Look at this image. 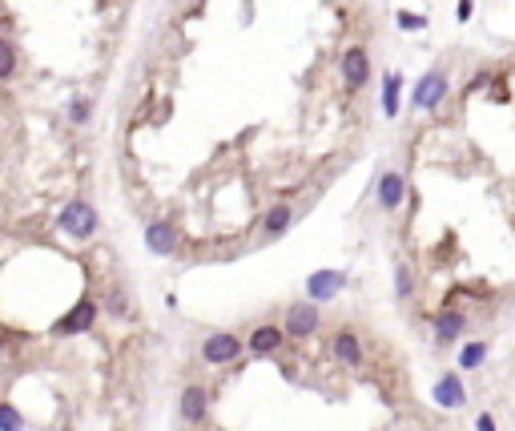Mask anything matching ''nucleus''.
Wrapping results in <instances>:
<instances>
[{
  "instance_id": "obj_2",
  "label": "nucleus",
  "mask_w": 515,
  "mask_h": 431,
  "mask_svg": "<svg viewBox=\"0 0 515 431\" xmlns=\"http://www.w3.org/2000/svg\"><path fill=\"white\" fill-rule=\"evenodd\" d=\"M431 399H435V408H463L467 403V387H463V375L459 371H447V375H439L435 379V391H431Z\"/></svg>"
},
{
  "instance_id": "obj_17",
  "label": "nucleus",
  "mask_w": 515,
  "mask_h": 431,
  "mask_svg": "<svg viewBox=\"0 0 515 431\" xmlns=\"http://www.w3.org/2000/svg\"><path fill=\"white\" fill-rule=\"evenodd\" d=\"M290 222H294V210H290V206H274V210L266 214V234H282Z\"/></svg>"
},
{
  "instance_id": "obj_23",
  "label": "nucleus",
  "mask_w": 515,
  "mask_h": 431,
  "mask_svg": "<svg viewBox=\"0 0 515 431\" xmlns=\"http://www.w3.org/2000/svg\"><path fill=\"white\" fill-rule=\"evenodd\" d=\"M89 117V105H85V97H77L72 101V121H85Z\"/></svg>"
},
{
  "instance_id": "obj_24",
  "label": "nucleus",
  "mask_w": 515,
  "mask_h": 431,
  "mask_svg": "<svg viewBox=\"0 0 515 431\" xmlns=\"http://www.w3.org/2000/svg\"><path fill=\"white\" fill-rule=\"evenodd\" d=\"M475 431H495V415H487V411H483V415L475 419Z\"/></svg>"
},
{
  "instance_id": "obj_11",
  "label": "nucleus",
  "mask_w": 515,
  "mask_h": 431,
  "mask_svg": "<svg viewBox=\"0 0 515 431\" xmlns=\"http://www.w3.org/2000/svg\"><path fill=\"white\" fill-rule=\"evenodd\" d=\"M145 246H149L153 254H173L177 230H173L169 222H149V226H145Z\"/></svg>"
},
{
  "instance_id": "obj_5",
  "label": "nucleus",
  "mask_w": 515,
  "mask_h": 431,
  "mask_svg": "<svg viewBox=\"0 0 515 431\" xmlns=\"http://www.w3.org/2000/svg\"><path fill=\"white\" fill-rule=\"evenodd\" d=\"M237 355H242V343H237L234 335H210L206 343H202V359L213 363V367H222V363H234Z\"/></svg>"
},
{
  "instance_id": "obj_21",
  "label": "nucleus",
  "mask_w": 515,
  "mask_h": 431,
  "mask_svg": "<svg viewBox=\"0 0 515 431\" xmlns=\"http://www.w3.org/2000/svg\"><path fill=\"white\" fill-rule=\"evenodd\" d=\"M12 65H17V52H12V45H8V41H0V77H8V73H12Z\"/></svg>"
},
{
  "instance_id": "obj_15",
  "label": "nucleus",
  "mask_w": 515,
  "mask_h": 431,
  "mask_svg": "<svg viewBox=\"0 0 515 431\" xmlns=\"http://www.w3.org/2000/svg\"><path fill=\"white\" fill-rule=\"evenodd\" d=\"M487 355H492V343H483V338H475V343H467L463 351H459V371H479L483 363H487Z\"/></svg>"
},
{
  "instance_id": "obj_18",
  "label": "nucleus",
  "mask_w": 515,
  "mask_h": 431,
  "mask_svg": "<svg viewBox=\"0 0 515 431\" xmlns=\"http://www.w3.org/2000/svg\"><path fill=\"white\" fill-rule=\"evenodd\" d=\"M395 290H398V298H411V290H415V278H411V270L398 262L395 270Z\"/></svg>"
},
{
  "instance_id": "obj_1",
  "label": "nucleus",
  "mask_w": 515,
  "mask_h": 431,
  "mask_svg": "<svg viewBox=\"0 0 515 431\" xmlns=\"http://www.w3.org/2000/svg\"><path fill=\"white\" fill-rule=\"evenodd\" d=\"M61 230L69 234V238H89L97 230V210L89 206V202H69L65 210H61Z\"/></svg>"
},
{
  "instance_id": "obj_4",
  "label": "nucleus",
  "mask_w": 515,
  "mask_h": 431,
  "mask_svg": "<svg viewBox=\"0 0 515 431\" xmlns=\"http://www.w3.org/2000/svg\"><path fill=\"white\" fill-rule=\"evenodd\" d=\"M342 287H347V274H342V270H314V274L306 278V294H310L314 303L334 298Z\"/></svg>"
},
{
  "instance_id": "obj_6",
  "label": "nucleus",
  "mask_w": 515,
  "mask_h": 431,
  "mask_svg": "<svg viewBox=\"0 0 515 431\" xmlns=\"http://www.w3.org/2000/svg\"><path fill=\"white\" fill-rule=\"evenodd\" d=\"M375 198H378V206H382V210H398V206H402V198H407V178H402L398 169H387V173L378 178Z\"/></svg>"
},
{
  "instance_id": "obj_13",
  "label": "nucleus",
  "mask_w": 515,
  "mask_h": 431,
  "mask_svg": "<svg viewBox=\"0 0 515 431\" xmlns=\"http://www.w3.org/2000/svg\"><path fill=\"white\" fill-rule=\"evenodd\" d=\"M334 359L347 363V367H358V363H362V343H358L354 331H338V335H334Z\"/></svg>"
},
{
  "instance_id": "obj_9",
  "label": "nucleus",
  "mask_w": 515,
  "mask_h": 431,
  "mask_svg": "<svg viewBox=\"0 0 515 431\" xmlns=\"http://www.w3.org/2000/svg\"><path fill=\"white\" fill-rule=\"evenodd\" d=\"M342 77H347V85L358 89V85H367V77H371V61H367V48H347L342 52Z\"/></svg>"
},
{
  "instance_id": "obj_20",
  "label": "nucleus",
  "mask_w": 515,
  "mask_h": 431,
  "mask_svg": "<svg viewBox=\"0 0 515 431\" xmlns=\"http://www.w3.org/2000/svg\"><path fill=\"white\" fill-rule=\"evenodd\" d=\"M395 21H398V28H411V32L427 28V17H419V12H398Z\"/></svg>"
},
{
  "instance_id": "obj_22",
  "label": "nucleus",
  "mask_w": 515,
  "mask_h": 431,
  "mask_svg": "<svg viewBox=\"0 0 515 431\" xmlns=\"http://www.w3.org/2000/svg\"><path fill=\"white\" fill-rule=\"evenodd\" d=\"M455 17H459V21L467 24L471 17H475V0H459V8H455Z\"/></svg>"
},
{
  "instance_id": "obj_19",
  "label": "nucleus",
  "mask_w": 515,
  "mask_h": 431,
  "mask_svg": "<svg viewBox=\"0 0 515 431\" xmlns=\"http://www.w3.org/2000/svg\"><path fill=\"white\" fill-rule=\"evenodd\" d=\"M21 415H17V411L8 408V403H0V431H21Z\"/></svg>"
},
{
  "instance_id": "obj_14",
  "label": "nucleus",
  "mask_w": 515,
  "mask_h": 431,
  "mask_svg": "<svg viewBox=\"0 0 515 431\" xmlns=\"http://www.w3.org/2000/svg\"><path fill=\"white\" fill-rule=\"evenodd\" d=\"M282 327H258L254 335H250V351H254V355H274V351H278L282 347Z\"/></svg>"
},
{
  "instance_id": "obj_7",
  "label": "nucleus",
  "mask_w": 515,
  "mask_h": 431,
  "mask_svg": "<svg viewBox=\"0 0 515 431\" xmlns=\"http://www.w3.org/2000/svg\"><path fill=\"white\" fill-rule=\"evenodd\" d=\"M286 331L294 338H306L318 331V307L314 303H294L290 311H286Z\"/></svg>"
},
{
  "instance_id": "obj_8",
  "label": "nucleus",
  "mask_w": 515,
  "mask_h": 431,
  "mask_svg": "<svg viewBox=\"0 0 515 431\" xmlns=\"http://www.w3.org/2000/svg\"><path fill=\"white\" fill-rule=\"evenodd\" d=\"M93 318H97V307L89 303V298H81L69 314H61V318H57V335H81V331H89V327H93Z\"/></svg>"
},
{
  "instance_id": "obj_3",
  "label": "nucleus",
  "mask_w": 515,
  "mask_h": 431,
  "mask_svg": "<svg viewBox=\"0 0 515 431\" xmlns=\"http://www.w3.org/2000/svg\"><path fill=\"white\" fill-rule=\"evenodd\" d=\"M443 97H447V73L443 69L422 73L419 85H415V109H435Z\"/></svg>"
},
{
  "instance_id": "obj_16",
  "label": "nucleus",
  "mask_w": 515,
  "mask_h": 431,
  "mask_svg": "<svg viewBox=\"0 0 515 431\" xmlns=\"http://www.w3.org/2000/svg\"><path fill=\"white\" fill-rule=\"evenodd\" d=\"M398 93H402V77L387 73V81H382V113L387 117H398Z\"/></svg>"
},
{
  "instance_id": "obj_12",
  "label": "nucleus",
  "mask_w": 515,
  "mask_h": 431,
  "mask_svg": "<svg viewBox=\"0 0 515 431\" xmlns=\"http://www.w3.org/2000/svg\"><path fill=\"white\" fill-rule=\"evenodd\" d=\"M206 408H210L206 387L189 383L186 391H182V419H186V423H202V419H206Z\"/></svg>"
},
{
  "instance_id": "obj_25",
  "label": "nucleus",
  "mask_w": 515,
  "mask_h": 431,
  "mask_svg": "<svg viewBox=\"0 0 515 431\" xmlns=\"http://www.w3.org/2000/svg\"><path fill=\"white\" fill-rule=\"evenodd\" d=\"M109 311H113V314H125V298H121V294H113V298H109Z\"/></svg>"
},
{
  "instance_id": "obj_10",
  "label": "nucleus",
  "mask_w": 515,
  "mask_h": 431,
  "mask_svg": "<svg viewBox=\"0 0 515 431\" xmlns=\"http://www.w3.org/2000/svg\"><path fill=\"white\" fill-rule=\"evenodd\" d=\"M467 331V314L463 311H439L435 314V343H455V338Z\"/></svg>"
}]
</instances>
